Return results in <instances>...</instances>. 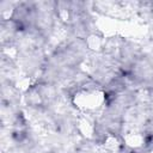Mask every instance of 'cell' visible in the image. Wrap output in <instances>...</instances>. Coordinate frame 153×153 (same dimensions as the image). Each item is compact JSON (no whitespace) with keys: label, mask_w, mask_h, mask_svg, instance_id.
<instances>
[{"label":"cell","mask_w":153,"mask_h":153,"mask_svg":"<svg viewBox=\"0 0 153 153\" xmlns=\"http://www.w3.org/2000/svg\"><path fill=\"white\" fill-rule=\"evenodd\" d=\"M103 92L99 90H84L75 97V103L84 109H96L103 103Z\"/></svg>","instance_id":"6da1fadb"}]
</instances>
